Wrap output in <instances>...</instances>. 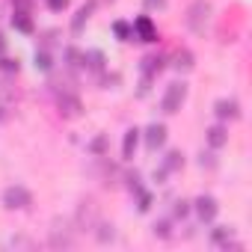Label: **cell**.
I'll return each mask as SVG.
<instances>
[{
	"label": "cell",
	"instance_id": "10",
	"mask_svg": "<svg viewBox=\"0 0 252 252\" xmlns=\"http://www.w3.org/2000/svg\"><path fill=\"white\" fill-rule=\"evenodd\" d=\"M208 143H211L214 149H220V146L225 143V131H222V128H211V131H208Z\"/></svg>",
	"mask_w": 252,
	"mask_h": 252
},
{
	"label": "cell",
	"instance_id": "11",
	"mask_svg": "<svg viewBox=\"0 0 252 252\" xmlns=\"http://www.w3.org/2000/svg\"><path fill=\"white\" fill-rule=\"evenodd\" d=\"M137 149V131H128V137H125V158H131Z\"/></svg>",
	"mask_w": 252,
	"mask_h": 252
},
{
	"label": "cell",
	"instance_id": "8",
	"mask_svg": "<svg viewBox=\"0 0 252 252\" xmlns=\"http://www.w3.org/2000/svg\"><path fill=\"white\" fill-rule=\"evenodd\" d=\"M134 33H140V39H143V42H152V39H155V27H152V21H149V18H140V21L134 24Z\"/></svg>",
	"mask_w": 252,
	"mask_h": 252
},
{
	"label": "cell",
	"instance_id": "4",
	"mask_svg": "<svg viewBox=\"0 0 252 252\" xmlns=\"http://www.w3.org/2000/svg\"><path fill=\"white\" fill-rule=\"evenodd\" d=\"M211 240H214V246H217V249H228V246H234V249H237V240H234V231H231V228H217Z\"/></svg>",
	"mask_w": 252,
	"mask_h": 252
},
{
	"label": "cell",
	"instance_id": "9",
	"mask_svg": "<svg viewBox=\"0 0 252 252\" xmlns=\"http://www.w3.org/2000/svg\"><path fill=\"white\" fill-rule=\"evenodd\" d=\"M217 116L220 119H234L237 116V104L234 101H220L217 104Z\"/></svg>",
	"mask_w": 252,
	"mask_h": 252
},
{
	"label": "cell",
	"instance_id": "13",
	"mask_svg": "<svg viewBox=\"0 0 252 252\" xmlns=\"http://www.w3.org/2000/svg\"><path fill=\"white\" fill-rule=\"evenodd\" d=\"M9 246H21V249H33V243H30V240H24V237H15V240H9Z\"/></svg>",
	"mask_w": 252,
	"mask_h": 252
},
{
	"label": "cell",
	"instance_id": "12",
	"mask_svg": "<svg viewBox=\"0 0 252 252\" xmlns=\"http://www.w3.org/2000/svg\"><path fill=\"white\" fill-rule=\"evenodd\" d=\"M15 27H18V30H30V21L24 18V12H18V18H15Z\"/></svg>",
	"mask_w": 252,
	"mask_h": 252
},
{
	"label": "cell",
	"instance_id": "6",
	"mask_svg": "<svg viewBox=\"0 0 252 252\" xmlns=\"http://www.w3.org/2000/svg\"><path fill=\"white\" fill-rule=\"evenodd\" d=\"M208 12H211L208 3H196V6L190 9V27H193V30H202V18L208 21Z\"/></svg>",
	"mask_w": 252,
	"mask_h": 252
},
{
	"label": "cell",
	"instance_id": "1",
	"mask_svg": "<svg viewBox=\"0 0 252 252\" xmlns=\"http://www.w3.org/2000/svg\"><path fill=\"white\" fill-rule=\"evenodd\" d=\"M184 98H187V86L184 83H172L166 89V95H163V113H178Z\"/></svg>",
	"mask_w": 252,
	"mask_h": 252
},
{
	"label": "cell",
	"instance_id": "14",
	"mask_svg": "<svg viewBox=\"0 0 252 252\" xmlns=\"http://www.w3.org/2000/svg\"><path fill=\"white\" fill-rule=\"evenodd\" d=\"M65 3H68V0H48V6H51V9H63Z\"/></svg>",
	"mask_w": 252,
	"mask_h": 252
},
{
	"label": "cell",
	"instance_id": "5",
	"mask_svg": "<svg viewBox=\"0 0 252 252\" xmlns=\"http://www.w3.org/2000/svg\"><path fill=\"white\" fill-rule=\"evenodd\" d=\"M57 104H60V113H65V116H77L80 113V101L74 95H68V92H63L57 98Z\"/></svg>",
	"mask_w": 252,
	"mask_h": 252
},
{
	"label": "cell",
	"instance_id": "2",
	"mask_svg": "<svg viewBox=\"0 0 252 252\" xmlns=\"http://www.w3.org/2000/svg\"><path fill=\"white\" fill-rule=\"evenodd\" d=\"M3 205H6V208H27V205H30V193H27L24 187H9V190L3 193Z\"/></svg>",
	"mask_w": 252,
	"mask_h": 252
},
{
	"label": "cell",
	"instance_id": "3",
	"mask_svg": "<svg viewBox=\"0 0 252 252\" xmlns=\"http://www.w3.org/2000/svg\"><path fill=\"white\" fill-rule=\"evenodd\" d=\"M196 214H199L202 222H211V220L217 217V202H214L211 196H202V199L196 202Z\"/></svg>",
	"mask_w": 252,
	"mask_h": 252
},
{
	"label": "cell",
	"instance_id": "7",
	"mask_svg": "<svg viewBox=\"0 0 252 252\" xmlns=\"http://www.w3.org/2000/svg\"><path fill=\"white\" fill-rule=\"evenodd\" d=\"M149 146L152 149H158V146H163V140H166V128H163V125H152V128H149Z\"/></svg>",
	"mask_w": 252,
	"mask_h": 252
}]
</instances>
